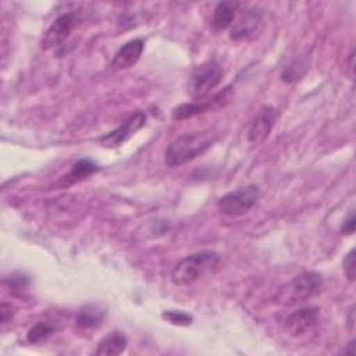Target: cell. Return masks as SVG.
<instances>
[{
    "mask_svg": "<svg viewBox=\"0 0 356 356\" xmlns=\"http://www.w3.org/2000/svg\"><path fill=\"white\" fill-rule=\"evenodd\" d=\"M14 313H15V307L11 306L10 303L3 302L1 306H0V321H1V324L8 323L13 318Z\"/></svg>",
    "mask_w": 356,
    "mask_h": 356,
    "instance_id": "obj_23",
    "label": "cell"
},
{
    "mask_svg": "<svg viewBox=\"0 0 356 356\" xmlns=\"http://www.w3.org/2000/svg\"><path fill=\"white\" fill-rule=\"evenodd\" d=\"M221 78L222 70L216 61H206L195 67L189 78V93L193 100L206 99L220 83Z\"/></svg>",
    "mask_w": 356,
    "mask_h": 356,
    "instance_id": "obj_5",
    "label": "cell"
},
{
    "mask_svg": "<svg viewBox=\"0 0 356 356\" xmlns=\"http://www.w3.org/2000/svg\"><path fill=\"white\" fill-rule=\"evenodd\" d=\"M54 332V327L47 321H40L35 324L26 334V339L29 343H39L47 339Z\"/></svg>",
    "mask_w": 356,
    "mask_h": 356,
    "instance_id": "obj_17",
    "label": "cell"
},
{
    "mask_svg": "<svg viewBox=\"0 0 356 356\" xmlns=\"http://www.w3.org/2000/svg\"><path fill=\"white\" fill-rule=\"evenodd\" d=\"M275 118H277V110L274 107L271 106L260 107V110L249 124L248 140L252 145H259L264 142L274 127Z\"/></svg>",
    "mask_w": 356,
    "mask_h": 356,
    "instance_id": "obj_9",
    "label": "cell"
},
{
    "mask_svg": "<svg viewBox=\"0 0 356 356\" xmlns=\"http://www.w3.org/2000/svg\"><path fill=\"white\" fill-rule=\"evenodd\" d=\"M99 170H100V167H99L96 163H93L92 160H89V159H81V160H78V161L71 167V170H70L68 174L63 175V177L58 179L57 185H58V186H63V188L70 186V185H72V184H75V182H78V181H82V179L90 177L92 174H95V172L99 171Z\"/></svg>",
    "mask_w": 356,
    "mask_h": 356,
    "instance_id": "obj_13",
    "label": "cell"
},
{
    "mask_svg": "<svg viewBox=\"0 0 356 356\" xmlns=\"http://www.w3.org/2000/svg\"><path fill=\"white\" fill-rule=\"evenodd\" d=\"M4 282L13 293H22L24 291L28 289V285H29L28 277L19 273L11 274L8 278H6Z\"/></svg>",
    "mask_w": 356,
    "mask_h": 356,
    "instance_id": "obj_19",
    "label": "cell"
},
{
    "mask_svg": "<svg viewBox=\"0 0 356 356\" xmlns=\"http://www.w3.org/2000/svg\"><path fill=\"white\" fill-rule=\"evenodd\" d=\"M163 318L175 325H189L192 323V317L179 310H167L163 313Z\"/></svg>",
    "mask_w": 356,
    "mask_h": 356,
    "instance_id": "obj_20",
    "label": "cell"
},
{
    "mask_svg": "<svg viewBox=\"0 0 356 356\" xmlns=\"http://www.w3.org/2000/svg\"><path fill=\"white\" fill-rule=\"evenodd\" d=\"M146 122V115L143 113H136L131 115L124 124H121L114 131L106 134L100 138V143L104 147H115L129 139L136 131H139Z\"/></svg>",
    "mask_w": 356,
    "mask_h": 356,
    "instance_id": "obj_10",
    "label": "cell"
},
{
    "mask_svg": "<svg viewBox=\"0 0 356 356\" xmlns=\"http://www.w3.org/2000/svg\"><path fill=\"white\" fill-rule=\"evenodd\" d=\"M259 197V186L250 184L222 195L217 202V207L222 214L228 217H241L252 210V207L257 203Z\"/></svg>",
    "mask_w": 356,
    "mask_h": 356,
    "instance_id": "obj_4",
    "label": "cell"
},
{
    "mask_svg": "<svg viewBox=\"0 0 356 356\" xmlns=\"http://www.w3.org/2000/svg\"><path fill=\"white\" fill-rule=\"evenodd\" d=\"M305 70H306L305 64H303L300 60H296V61H293L292 64H289L288 67H285V70H284L282 74H281V78H282V81L286 82V83L293 82V81H298V79L302 78Z\"/></svg>",
    "mask_w": 356,
    "mask_h": 356,
    "instance_id": "obj_18",
    "label": "cell"
},
{
    "mask_svg": "<svg viewBox=\"0 0 356 356\" xmlns=\"http://www.w3.org/2000/svg\"><path fill=\"white\" fill-rule=\"evenodd\" d=\"M238 7H239V3H236V1H221V3H218L217 7L214 8V13H213V19H211L213 26L218 31L231 26Z\"/></svg>",
    "mask_w": 356,
    "mask_h": 356,
    "instance_id": "obj_16",
    "label": "cell"
},
{
    "mask_svg": "<svg viewBox=\"0 0 356 356\" xmlns=\"http://www.w3.org/2000/svg\"><path fill=\"white\" fill-rule=\"evenodd\" d=\"M216 140L217 135L211 129L181 135L165 147L164 163L168 167L182 165L202 156Z\"/></svg>",
    "mask_w": 356,
    "mask_h": 356,
    "instance_id": "obj_1",
    "label": "cell"
},
{
    "mask_svg": "<svg viewBox=\"0 0 356 356\" xmlns=\"http://www.w3.org/2000/svg\"><path fill=\"white\" fill-rule=\"evenodd\" d=\"M106 317V307L100 303H88L76 314V325L82 330L99 327Z\"/></svg>",
    "mask_w": 356,
    "mask_h": 356,
    "instance_id": "obj_14",
    "label": "cell"
},
{
    "mask_svg": "<svg viewBox=\"0 0 356 356\" xmlns=\"http://www.w3.org/2000/svg\"><path fill=\"white\" fill-rule=\"evenodd\" d=\"M321 275L316 271H305L280 288L277 302L284 306H293L317 295L321 289Z\"/></svg>",
    "mask_w": 356,
    "mask_h": 356,
    "instance_id": "obj_3",
    "label": "cell"
},
{
    "mask_svg": "<svg viewBox=\"0 0 356 356\" xmlns=\"http://www.w3.org/2000/svg\"><path fill=\"white\" fill-rule=\"evenodd\" d=\"M81 15L76 11H70L58 15L49 29L44 32L42 39V49H53L60 46L70 33L79 25Z\"/></svg>",
    "mask_w": 356,
    "mask_h": 356,
    "instance_id": "obj_6",
    "label": "cell"
},
{
    "mask_svg": "<svg viewBox=\"0 0 356 356\" xmlns=\"http://www.w3.org/2000/svg\"><path fill=\"white\" fill-rule=\"evenodd\" d=\"M343 271H345L346 278L350 282L355 281V271H356V267H355V249L349 250V253L345 256V259H343Z\"/></svg>",
    "mask_w": 356,
    "mask_h": 356,
    "instance_id": "obj_21",
    "label": "cell"
},
{
    "mask_svg": "<svg viewBox=\"0 0 356 356\" xmlns=\"http://www.w3.org/2000/svg\"><path fill=\"white\" fill-rule=\"evenodd\" d=\"M355 341H352L350 343H349V346L345 349V353H355Z\"/></svg>",
    "mask_w": 356,
    "mask_h": 356,
    "instance_id": "obj_24",
    "label": "cell"
},
{
    "mask_svg": "<svg viewBox=\"0 0 356 356\" xmlns=\"http://www.w3.org/2000/svg\"><path fill=\"white\" fill-rule=\"evenodd\" d=\"M218 261L220 256L216 252H200L184 257L174 266L171 281L177 286H188L211 271Z\"/></svg>",
    "mask_w": 356,
    "mask_h": 356,
    "instance_id": "obj_2",
    "label": "cell"
},
{
    "mask_svg": "<svg viewBox=\"0 0 356 356\" xmlns=\"http://www.w3.org/2000/svg\"><path fill=\"white\" fill-rule=\"evenodd\" d=\"M127 345H128L127 337L120 331H114V332H110L108 335H106L97 343L95 353L102 355V356L121 355L127 349Z\"/></svg>",
    "mask_w": 356,
    "mask_h": 356,
    "instance_id": "obj_15",
    "label": "cell"
},
{
    "mask_svg": "<svg viewBox=\"0 0 356 356\" xmlns=\"http://www.w3.org/2000/svg\"><path fill=\"white\" fill-rule=\"evenodd\" d=\"M318 324V310L316 307H302L292 312L284 321L285 331L295 338H300L314 331Z\"/></svg>",
    "mask_w": 356,
    "mask_h": 356,
    "instance_id": "obj_8",
    "label": "cell"
},
{
    "mask_svg": "<svg viewBox=\"0 0 356 356\" xmlns=\"http://www.w3.org/2000/svg\"><path fill=\"white\" fill-rule=\"evenodd\" d=\"M145 49V42L142 39H132L127 42L120 50L115 53L113 61H111V68L113 70H128L134 67L138 60L142 56V51Z\"/></svg>",
    "mask_w": 356,
    "mask_h": 356,
    "instance_id": "obj_11",
    "label": "cell"
},
{
    "mask_svg": "<svg viewBox=\"0 0 356 356\" xmlns=\"http://www.w3.org/2000/svg\"><path fill=\"white\" fill-rule=\"evenodd\" d=\"M355 227H356V220H355V213L352 210L349 213V216L343 220L342 227H341V232L343 235H352L355 232Z\"/></svg>",
    "mask_w": 356,
    "mask_h": 356,
    "instance_id": "obj_22",
    "label": "cell"
},
{
    "mask_svg": "<svg viewBox=\"0 0 356 356\" xmlns=\"http://www.w3.org/2000/svg\"><path fill=\"white\" fill-rule=\"evenodd\" d=\"M229 99H231V90H229V88H225L224 90L213 95L211 97H206L202 100H195L192 103H184V104L177 106L172 110V118L177 121L191 118V117L204 113L207 110L221 107L225 103H228Z\"/></svg>",
    "mask_w": 356,
    "mask_h": 356,
    "instance_id": "obj_7",
    "label": "cell"
},
{
    "mask_svg": "<svg viewBox=\"0 0 356 356\" xmlns=\"http://www.w3.org/2000/svg\"><path fill=\"white\" fill-rule=\"evenodd\" d=\"M261 22V13L257 10L243 11L231 29V39L241 40L254 33Z\"/></svg>",
    "mask_w": 356,
    "mask_h": 356,
    "instance_id": "obj_12",
    "label": "cell"
}]
</instances>
